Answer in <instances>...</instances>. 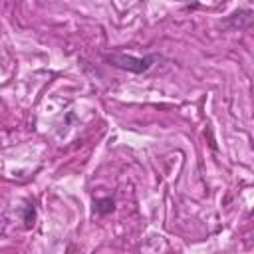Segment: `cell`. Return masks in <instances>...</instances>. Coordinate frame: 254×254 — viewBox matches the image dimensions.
Wrapping results in <instances>:
<instances>
[{
  "instance_id": "obj_1",
  "label": "cell",
  "mask_w": 254,
  "mask_h": 254,
  "mask_svg": "<svg viewBox=\"0 0 254 254\" xmlns=\"http://www.w3.org/2000/svg\"><path fill=\"white\" fill-rule=\"evenodd\" d=\"M103 60L107 64H111L113 67H119V69H125V71H133V73H143L153 65V62L159 60V56L137 58V56H129V54L111 52V54H103Z\"/></svg>"
},
{
  "instance_id": "obj_2",
  "label": "cell",
  "mask_w": 254,
  "mask_h": 254,
  "mask_svg": "<svg viewBox=\"0 0 254 254\" xmlns=\"http://www.w3.org/2000/svg\"><path fill=\"white\" fill-rule=\"evenodd\" d=\"M93 206H95V212H97V214H107V212H111V210L115 208V202H113L111 196H105V198L95 200Z\"/></svg>"
},
{
  "instance_id": "obj_3",
  "label": "cell",
  "mask_w": 254,
  "mask_h": 254,
  "mask_svg": "<svg viewBox=\"0 0 254 254\" xmlns=\"http://www.w3.org/2000/svg\"><path fill=\"white\" fill-rule=\"evenodd\" d=\"M22 216H24V224L30 228V226H34V220H36V208H34V204H26L24 206V210H22Z\"/></svg>"
}]
</instances>
